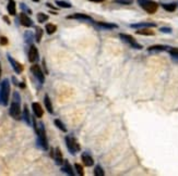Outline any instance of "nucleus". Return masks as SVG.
Instances as JSON below:
<instances>
[{
  "instance_id": "423d86ee",
  "label": "nucleus",
  "mask_w": 178,
  "mask_h": 176,
  "mask_svg": "<svg viewBox=\"0 0 178 176\" xmlns=\"http://www.w3.org/2000/svg\"><path fill=\"white\" fill-rule=\"evenodd\" d=\"M119 37H120V39L123 40V42H126V44H128L129 46H131L132 48H134V49H142V45H140V44H138L137 42V40L134 39V38L131 36V35H127V34H119Z\"/></svg>"
},
{
  "instance_id": "c756f323",
  "label": "nucleus",
  "mask_w": 178,
  "mask_h": 176,
  "mask_svg": "<svg viewBox=\"0 0 178 176\" xmlns=\"http://www.w3.org/2000/svg\"><path fill=\"white\" fill-rule=\"evenodd\" d=\"M33 34L31 32H25V34H24V39H25V41L28 42V44H32V41H33Z\"/></svg>"
},
{
  "instance_id": "ddd939ff",
  "label": "nucleus",
  "mask_w": 178,
  "mask_h": 176,
  "mask_svg": "<svg viewBox=\"0 0 178 176\" xmlns=\"http://www.w3.org/2000/svg\"><path fill=\"white\" fill-rule=\"evenodd\" d=\"M53 156H54V159H55L56 164H58V165H62L65 160H63V156H62V153H61V151H60V149L56 148L55 151H54V153H53Z\"/></svg>"
},
{
  "instance_id": "4be33fe9",
  "label": "nucleus",
  "mask_w": 178,
  "mask_h": 176,
  "mask_svg": "<svg viewBox=\"0 0 178 176\" xmlns=\"http://www.w3.org/2000/svg\"><path fill=\"white\" fill-rule=\"evenodd\" d=\"M137 34L138 35H146V36H153L154 35V32L152 30H149V27H146V28H139L137 31Z\"/></svg>"
},
{
  "instance_id": "5701e85b",
  "label": "nucleus",
  "mask_w": 178,
  "mask_h": 176,
  "mask_svg": "<svg viewBox=\"0 0 178 176\" xmlns=\"http://www.w3.org/2000/svg\"><path fill=\"white\" fill-rule=\"evenodd\" d=\"M162 7H163L164 10H166L167 12H174V11L176 10V8H177V5L174 2L172 3H163L162 5Z\"/></svg>"
},
{
  "instance_id": "f704fd0d",
  "label": "nucleus",
  "mask_w": 178,
  "mask_h": 176,
  "mask_svg": "<svg viewBox=\"0 0 178 176\" xmlns=\"http://www.w3.org/2000/svg\"><path fill=\"white\" fill-rule=\"evenodd\" d=\"M7 44H8V38L5 37V36H1V37H0V45L6 46Z\"/></svg>"
},
{
  "instance_id": "72a5a7b5",
  "label": "nucleus",
  "mask_w": 178,
  "mask_h": 176,
  "mask_svg": "<svg viewBox=\"0 0 178 176\" xmlns=\"http://www.w3.org/2000/svg\"><path fill=\"white\" fill-rule=\"evenodd\" d=\"M114 2L115 3H119V5H131L132 3V0H114Z\"/></svg>"
},
{
  "instance_id": "cd10ccee",
  "label": "nucleus",
  "mask_w": 178,
  "mask_h": 176,
  "mask_svg": "<svg viewBox=\"0 0 178 176\" xmlns=\"http://www.w3.org/2000/svg\"><path fill=\"white\" fill-rule=\"evenodd\" d=\"M42 37H43V30L40 27H36V33H35V40L37 42L40 41V39H42Z\"/></svg>"
},
{
  "instance_id": "a878e982",
  "label": "nucleus",
  "mask_w": 178,
  "mask_h": 176,
  "mask_svg": "<svg viewBox=\"0 0 178 176\" xmlns=\"http://www.w3.org/2000/svg\"><path fill=\"white\" fill-rule=\"evenodd\" d=\"M54 123H55V125L58 127V128L60 129V131H65V133H66V131H67V127H66V125L63 124L62 122H61L59 119H56L55 121H54Z\"/></svg>"
},
{
  "instance_id": "e433bc0d",
  "label": "nucleus",
  "mask_w": 178,
  "mask_h": 176,
  "mask_svg": "<svg viewBox=\"0 0 178 176\" xmlns=\"http://www.w3.org/2000/svg\"><path fill=\"white\" fill-rule=\"evenodd\" d=\"M89 1H92V2H103L105 0H89Z\"/></svg>"
},
{
  "instance_id": "a211bd4d",
  "label": "nucleus",
  "mask_w": 178,
  "mask_h": 176,
  "mask_svg": "<svg viewBox=\"0 0 178 176\" xmlns=\"http://www.w3.org/2000/svg\"><path fill=\"white\" fill-rule=\"evenodd\" d=\"M132 28H146V27H155L156 24L155 23H137V24H131L130 25Z\"/></svg>"
},
{
  "instance_id": "aec40b11",
  "label": "nucleus",
  "mask_w": 178,
  "mask_h": 176,
  "mask_svg": "<svg viewBox=\"0 0 178 176\" xmlns=\"http://www.w3.org/2000/svg\"><path fill=\"white\" fill-rule=\"evenodd\" d=\"M44 103H45V107H46V109H47V111L49 112L50 114H53L54 108H53V104H51V101H50L48 95H45V97H44Z\"/></svg>"
},
{
  "instance_id": "0eeeda50",
  "label": "nucleus",
  "mask_w": 178,
  "mask_h": 176,
  "mask_svg": "<svg viewBox=\"0 0 178 176\" xmlns=\"http://www.w3.org/2000/svg\"><path fill=\"white\" fill-rule=\"evenodd\" d=\"M31 72L33 73V75L35 76V78L40 83V84H44V82H45V75H44L43 71H42L40 65H37V64L32 65V66H31Z\"/></svg>"
},
{
  "instance_id": "7c9ffc66",
  "label": "nucleus",
  "mask_w": 178,
  "mask_h": 176,
  "mask_svg": "<svg viewBox=\"0 0 178 176\" xmlns=\"http://www.w3.org/2000/svg\"><path fill=\"white\" fill-rule=\"evenodd\" d=\"M74 169H75V171H77V173H78L80 176H83V175H84V171H83V166L81 165V164L75 163V164H74Z\"/></svg>"
},
{
  "instance_id": "393cba45",
  "label": "nucleus",
  "mask_w": 178,
  "mask_h": 176,
  "mask_svg": "<svg viewBox=\"0 0 178 176\" xmlns=\"http://www.w3.org/2000/svg\"><path fill=\"white\" fill-rule=\"evenodd\" d=\"M45 30H46V32H47L48 35H51V34H54V33H55L56 31H57V26H56L55 24L48 23V24H46Z\"/></svg>"
},
{
  "instance_id": "c9c22d12",
  "label": "nucleus",
  "mask_w": 178,
  "mask_h": 176,
  "mask_svg": "<svg viewBox=\"0 0 178 176\" xmlns=\"http://www.w3.org/2000/svg\"><path fill=\"white\" fill-rule=\"evenodd\" d=\"M160 32L166 33V34H169V33H172V28L171 27H161L160 28Z\"/></svg>"
},
{
  "instance_id": "f257e3e1",
  "label": "nucleus",
  "mask_w": 178,
  "mask_h": 176,
  "mask_svg": "<svg viewBox=\"0 0 178 176\" xmlns=\"http://www.w3.org/2000/svg\"><path fill=\"white\" fill-rule=\"evenodd\" d=\"M33 121V126L35 128L36 134H37V145L40 148H42L43 150H47L48 149V142H47V137H46V131L44 124L40 122L38 124H36V122L34 119H32Z\"/></svg>"
},
{
  "instance_id": "ea45409f",
  "label": "nucleus",
  "mask_w": 178,
  "mask_h": 176,
  "mask_svg": "<svg viewBox=\"0 0 178 176\" xmlns=\"http://www.w3.org/2000/svg\"><path fill=\"white\" fill-rule=\"evenodd\" d=\"M32 1H34V2H38L40 0H32Z\"/></svg>"
},
{
  "instance_id": "dca6fc26",
  "label": "nucleus",
  "mask_w": 178,
  "mask_h": 176,
  "mask_svg": "<svg viewBox=\"0 0 178 176\" xmlns=\"http://www.w3.org/2000/svg\"><path fill=\"white\" fill-rule=\"evenodd\" d=\"M81 159H82L83 164H84L85 166H92L93 164H94V160H93V158L89 153H86V152L82 154Z\"/></svg>"
},
{
  "instance_id": "c85d7f7f",
  "label": "nucleus",
  "mask_w": 178,
  "mask_h": 176,
  "mask_svg": "<svg viewBox=\"0 0 178 176\" xmlns=\"http://www.w3.org/2000/svg\"><path fill=\"white\" fill-rule=\"evenodd\" d=\"M48 20V15L47 14H45V13H38L37 14V21H38V23H44V22H46V21Z\"/></svg>"
},
{
  "instance_id": "7ed1b4c3",
  "label": "nucleus",
  "mask_w": 178,
  "mask_h": 176,
  "mask_svg": "<svg viewBox=\"0 0 178 176\" xmlns=\"http://www.w3.org/2000/svg\"><path fill=\"white\" fill-rule=\"evenodd\" d=\"M9 97H10V82L8 78H6L0 84V104L8 106Z\"/></svg>"
},
{
  "instance_id": "1a4fd4ad",
  "label": "nucleus",
  "mask_w": 178,
  "mask_h": 176,
  "mask_svg": "<svg viewBox=\"0 0 178 176\" xmlns=\"http://www.w3.org/2000/svg\"><path fill=\"white\" fill-rule=\"evenodd\" d=\"M40 58V55H38V49L36 48L35 45H31L30 50H28V61L32 63L36 62Z\"/></svg>"
},
{
  "instance_id": "6ab92c4d",
  "label": "nucleus",
  "mask_w": 178,
  "mask_h": 176,
  "mask_svg": "<svg viewBox=\"0 0 178 176\" xmlns=\"http://www.w3.org/2000/svg\"><path fill=\"white\" fill-rule=\"evenodd\" d=\"M7 10H8V13L10 15L17 14V8H15L14 0H9V2H8V5H7Z\"/></svg>"
},
{
  "instance_id": "f03ea898",
  "label": "nucleus",
  "mask_w": 178,
  "mask_h": 176,
  "mask_svg": "<svg viewBox=\"0 0 178 176\" xmlns=\"http://www.w3.org/2000/svg\"><path fill=\"white\" fill-rule=\"evenodd\" d=\"M9 114L14 120H21V117H22V112H21V96L18 92H13L12 103H11L10 110H9Z\"/></svg>"
},
{
  "instance_id": "2eb2a0df",
  "label": "nucleus",
  "mask_w": 178,
  "mask_h": 176,
  "mask_svg": "<svg viewBox=\"0 0 178 176\" xmlns=\"http://www.w3.org/2000/svg\"><path fill=\"white\" fill-rule=\"evenodd\" d=\"M61 171L65 172V173H67L68 175H71L73 176L74 175V172H73V169H72V166H71V164L69 163V161H63L62 163V167H61Z\"/></svg>"
},
{
  "instance_id": "473e14b6",
  "label": "nucleus",
  "mask_w": 178,
  "mask_h": 176,
  "mask_svg": "<svg viewBox=\"0 0 178 176\" xmlns=\"http://www.w3.org/2000/svg\"><path fill=\"white\" fill-rule=\"evenodd\" d=\"M20 7H21V9H22L23 12H24V13H28V14H31V13H32V10H31L30 8H28V5H25V3H21Z\"/></svg>"
},
{
  "instance_id": "9d476101",
  "label": "nucleus",
  "mask_w": 178,
  "mask_h": 176,
  "mask_svg": "<svg viewBox=\"0 0 178 176\" xmlns=\"http://www.w3.org/2000/svg\"><path fill=\"white\" fill-rule=\"evenodd\" d=\"M8 60H9V62H10V64L12 65V69L14 70V72L17 73V74H21L23 71V65L21 64L20 62H18L17 60H14L12 57H11L10 55H8Z\"/></svg>"
},
{
  "instance_id": "f3484780",
  "label": "nucleus",
  "mask_w": 178,
  "mask_h": 176,
  "mask_svg": "<svg viewBox=\"0 0 178 176\" xmlns=\"http://www.w3.org/2000/svg\"><path fill=\"white\" fill-rule=\"evenodd\" d=\"M23 120L25 121V123L28 125H32L33 121H32V117H31L30 111L28 109V106H24V110H23Z\"/></svg>"
},
{
  "instance_id": "bb28decb",
  "label": "nucleus",
  "mask_w": 178,
  "mask_h": 176,
  "mask_svg": "<svg viewBox=\"0 0 178 176\" xmlns=\"http://www.w3.org/2000/svg\"><path fill=\"white\" fill-rule=\"evenodd\" d=\"M94 175L95 176H104L105 175V172H104V170L102 169V166H100V165L95 166V169H94Z\"/></svg>"
},
{
  "instance_id": "4c0bfd02",
  "label": "nucleus",
  "mask_w": 178,
  "mask_h": 176,
  "mask_svg": "<svg viewBox=\"0 0 178 176\" xmlns=\"http://www.w3.org/2000/svg\"><path fill=\"white\" fill-rule=\"evenodd\" d=\"M3 20H5V21H6V22H7V23H8V24H10V21H9V19H8V17H7V16H3Z\"/></svg>"
},
{
  "instance_id": "2f4dec72",
  "label": "nucleus",
  "mask_w": 178,
  "mask_h": 176,
  "mask_svg": "<svg viewBox=\"0 0 178 176\" xmlns=\"http://www.w3.org/2000/svg\"><path fill=\"white\" fill-rule=\"evenodd\" d=\"M169 53L173 58L178 59V48H169Z\"/></svg>"
},
{
  "instance_id": "4468645a",
  "label": "nucleus",
  "mask_w": 178,
  "mask_h": 176,
  "mask_svg": "<svg viewBox=\"0 0 178 176\" xmlns=\"http://www.w3.org/2000/svg\"><path fill=\"white\" fill-rule=\"evenodd\" d=\"M95 25L98 28H102V30H114V28H118L117 24H114V23H105V22H96Z\"/></svg>"
},
{
  "instance_id": "20e7f679",
  "label": "nucleus",
  "mask_w": 178,
  "mask_h": 176,
  "mask_svg": "<svg viewBox=\"0 0 178 176\" xmlns=\"http://www.w3.org/2000/svg\"><path fill=\"white\" fill-rule=\"evenodd\" d=\"M138 5H140L146 12L150 13V14L155 13L158 9L157 2H155L153 0H138Z\"/></svg>"
},
{
  "instance_id": "6e6552de",
  "label": "nucleus",
  "mask_w": 178,
  "mask_h": 176,
  "mask_svg": "<svg viewBox=\"0 0 178 176\" xmlns=\"http://www.w3.org/2000/svg\"><path fill=\"white\" fill-rule=\"evenodd\" d=\"M67 19H69V20H78V21H83V22L94 23L93 17H91L88 14H83V13H74V14L68 15Z\"/></svg>"
},
{
  "instance_id": "412c9836",
  "label": "nucleus",
  "mask_w": 178,
  "mask_h": 176,
  "mask_svg": "<svg viewBox=\"0 0 178 176\" xmlns=\"http://www.w3.org/2000/svg\"><path fill=\"white\" fill-rule=\"evenodd\" d=\"M167 49H169V47L165 45H153L148 48L149 51H164V50H167Z\"/></svg>"
},
{
  "instance_id": "58836bf2",
  "label": "nucleus",
  "mask_w": 178,
  "mask_h": 176,
  "mask_svg": "<svg viewBox=\"0 0 178 176\" xmlns=\"http://www.w3.org/2000/svg\"><path fill=\"white\" fill-rule=\"evenodd\" d=\"M0 77H1V64H0Z\"/></svg>"
},
{
  "instance_id": "9b49d317",
  "label": "nucleus",
  "mask_w": 178,
  "mask_h": 176,
  "mask_svg": "<svg viewBox=\"0 0 178 176\" xmlns=\"http://www.w3.org/2000/svg\"><path fill=\"white\" fill-rule=\"evenodd\" d=\"M19 20H20V23L23 25V26H25V27H32L33 26V21L31 20V17L28 16L26 13L22 12L20 14V16H19Z\"/></svg>"
},
{
  "instance_id": "39448f33",
  "label": "nucleus",
  "mask_w": 178,
  "mask_h": 176,
  "mask_svg": "<svg viewBox=\"0 0 178 176\" xmlns=\"http://www.w3.org/2000/svg\"><path fill=\"white\" fill-rule=\"evenodd\" d=\"M66 145H67L68 151L70 152L71 154H75L77 152H79L81 150L80 145H79L77 139L72 135H69V136L66 137Z\"/></svg>"
},
{
  "instance_id": "b1692460",
  "label": "nucleus",
  "mask_w": 178,
  "mask_h": 176,
  "mask_svg": "<svg viewBox=\"0 0 178 176\" xmlns=\"http://www.w3.org/2000/svg\"><path fill=\"white\" fill-rule=\"evenodd\" d=\"M55 2L58 7H60V8H65V9H70V8H72V5H71L69 1H65V0H56Z\"/></svg>"
},
{
  "instance_id": "f8f14e48",
  "label": "nucleus",
  "mask_w": 178,
  "mask_h": 176,
  "mask_svg": "<svg viewBox=\"0 0 178 176\" xmlns=\"http://www.w3.org/2000/svg\"><path fill=\"white\" fill-rule=\"evenodd\" d=\"M32 109H33V112H34V114H35L36 117L40 119V117H43L44 110H43V108H42V106H40L38 102H33L32 103Z\"/></svg>"
}]
</instances>
